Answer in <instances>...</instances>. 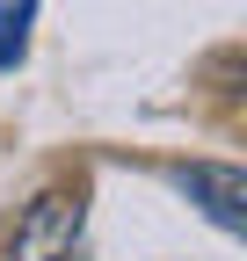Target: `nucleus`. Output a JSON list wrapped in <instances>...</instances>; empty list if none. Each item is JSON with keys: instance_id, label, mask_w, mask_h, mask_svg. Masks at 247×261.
<instances>
[{"instance_id": "nucleus-1", "label": "nucleus", "mask_w": 247, "mask_h": 261, "mask_svg": "<svg viewBox=\"0 0 247 261\" xmlns=\"http://www.w3.org/2000/svg\"><path fill=\"white\" fill-rule=\"evenodd\" d=\"M80 247H87V203L73 189H44L22 211L8 261H80Z\"/></svg>"}, {"instance_id": "nucleus-2", "label": "nucleus", "mask_w": 247, "mask_h": 261, "mask_svg": "<svg viewBox=\"0 0 247 261\" xmlns=\"http://www.w3.org/2000/svg\"><path fill=\"white\" fill-rule=\"evenodd\" d=\"M175 181L218 232H247V174L240 167H226V160H189V167H175Z\"/></svg>"}, {"instance_id": "nucleus-3", "label": "nucleus", "mask_w": 247, "mask_h": 261, "mask_svg": "<svg viewBox=\"0 0 247 261\" xmlns=\"http://www.w3.org/2000/svg\"><path fill=\"white\" fill-rule=\"evenodd\" d=\"M29 15H37V0L0 8V73H8V65H22V51H29Z\"/></svg>"}]
</instances>
